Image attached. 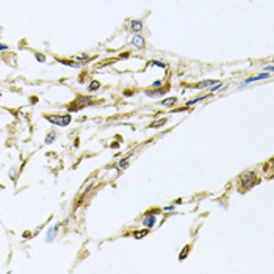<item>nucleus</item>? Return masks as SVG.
<instances>
[{
  "instance_id": "nucleus-1",
  "label": "nucleus",
  "mask_w": 274,
  "mask_h": 274,
  "mask_svg": "<svg viewBox=\"0 0 274 274\" xmlns=\"http://www.w3.org/2000/svg\"><path fill=\"white\" fill-rule=\"evenodd\" d=\"M44 118L49 122H52L54 126H58V127H68L72 121L71 115H68V113L66 115H46Z\"/></svg>"
},
{
  "instance_id": "nucleus-2",
  "label": "nucleus",
  "mask_w": 274,
  "mask_h": 274,
  "mask_svg": "<svg viewBox=\"0 0 274 274\" xmlns=\"http://www.w3.org/2000/svg\"><path fill=\"white\" fill-rule=\"evenodd\" d=\"M240 183H241V188L243 190H249V188H252V186L257 183V176H255V172L254 171H246L241 174V177H240Z\"/></svg>"
},
{
  "instance_id": "nucleus-3",
  "label": "nucleus",
  "mask_w": 274,
  "mask_h": 274,
  "mask_svg": "<svg viewBox=\"0 0 274 274\" xmlns=\"http://www.w3.org/2000/svg\"><path fill=\"white\" fill-rule=\"evenodd\" d=\"M132 44L135 46V47H138V49H144L146 47V41H144V38L140 35V33H135L133 36H132Z\"/></svg>"
},
{
  "instance_id": "nucleus-4",
  "label": "nucleus",
  "mask_w": 274,
  "mask_h": 274,
  "mask_svg": "<svg viewBox=\"0 0 274 274\" xmlns=\"http://www.w3.org/2000/svg\"><path fill=\"white\" fill-rule=\"evenodd\" d=\"M90 104H93L90 97H79L77 101L74 102V105H72L71 108H74V107H76V110H80L82 107H85V105H90Z\"/></svg>"
},
{
  "instance_id": "nucleus-5",
  "label": "nucleus",
  "mask_w": 274,
  "mask_h": 274,
  "mask_svg": "<svg viewBox=\"0 0 274 274\" xmlns=\"http://www.w3.org/2000/svg\"><path fill=\"white\" fill-rule=\"evenodd\" d=\"M60 226H61V224H55V226H54L52 229H49V230H47V235H46V240H47V241H54V240H55V236H57V233H58V230H60Z\"/></svg>"
},
{
  "instance_id": "nucleus-6",
  "label": "nucleus",
  "mask_w": 274,
  "mask_h": 274,
  "mask_svg": "<svg viewBox=\"0 0 274 274\" xmlns=\"http://www.w3.org/2000/svg\"><path fill=\"white\" fill-rule=\"evenodd\" d=\"M143 226L146 229H151L155 226V215H151V213H147V216L143 219Z\"/></svg>"
},
{
  "instance_id": "nucleus-7",
  "label": "nucleus",
  "mask_w": 274,
  "mask_h": 274,
  "mask_svg": "<svg viewBox=\"0 0 274 274\" xmlns=\"http://www.w3.org/2000/svg\"><path fill=\"white\" fill-rule=\"evenodd\" d=\"M271 77V74H258V76H255V77H249V79H246L244 80V83L243 85H247V83H252V82H258V80H265V79H269Z\"/></svg>"
},
{
  "instance_id": "nucleus-8",
  "label": "nucleus",
  "mask_w": 274,
  "mask_h": 274,
  "mask_svg": "<svg viewBox=\"0 0 274 274\" xmlns=\"http://www.w3.org/2000/svg\"><path fill=\"white\" fill-rule=\"evenodd\" d=\"M216 82L215 80H204V82H201V83H197L194 88L196 90H204V88H208V86H213Z\"/></svg>"
},
{
  "instance_id": "nucleus-9",
  "label": "nucleus",
  "mask_w": 274,
  "mask_h": 274,
  "mask_svg": "<svg viewBox=\"0 0 274 274\" xmlns=\"http://www.w3.org/2000/svg\"><path fill=\"white\" fill-rule=\"evenodd\" d=\"M130 27H132V30L135 32V33H140L141 30H143V22L141 21H132L130 22Z\"/></svg>"
},
{
  "instance_id": "nucleus-10",
  "label": "nucleus",
  "mask_w": 274,
  "mask_h": 274,
  "mask_svg": "<svg viewBox=\"0 0 274 274\" xmlns=\"http://www.w3.org/2000/svg\"><path fill=\"white\" fill-rule=\"evenodd\" d=\"M177 104V97H168L165 101H161V105L163 107H176Z\"/></svg>"
},
{
  "instance_id": "nucleus-11",
  "label": "nucleus",
  "mask_w": 274,
  "mask_h": 274,
  "mask_svg": "<svg viewBox=\"0 0 274 274\" xmlns=\"http://www.w3.org/2000/svg\"><path fill=\"white\" fill-rule=\"evenodd\" d=\"M207 97H210V94H205V96H202V97H196V99H193V101L186 102V105H185V107H193V105H196V104H199V102L205 101Z\"/></svg>"
},
{
  "instance_id": "nucleus-12",
  "label": "nucleus",
  "mask_w": 274,
  "mask_h": 274,
  "mask_svg": "<svg viewBox=\"0 0 274 274\" xmlns=\"http://www.w3.org/2000/svg\"><path fill=\"white\" fill-rule=\"evenodd\" d=\"M166 93H168V88H160V90H155V91H152V90L151 91H149V90L146 91L147 96H163Z\"/></svg>"
},
{
  "instance_id": "nucleus-13",
  "label": "nucleus",
  "mask_w": 274,
  "mask_h": 274,
  "mask_svg": "<svg viewBox=\"0 0 274 274\" xmlns=\"http://www.w3.org/2000/svg\"><path fill=\"white\" fill-rule=\"evenodd\" d=\"M99 88H101V82H99V80H93V82L88 85V91H90V93H94V91H97Z\"/></svg>"
},
{
  "instance_id": "nucleus-14",
  "label": "nucleus",
  "mask_w": 274,
  "mask_h": 274,
  "mask_svg": "<svg viewBox=\"0 0 274 274\" xmlns=\"http://www.w3.org/2000/svg\"><path fill=\"white\" fill-rule=\"evenodd\" d=\"M60 63L71 66V68H80L82 66V63H76V61H68V60H60Z\"/></svg>"
},
{
  "instance_id": "nucleus-15",
  "label": "nucleus",
  "mask_w": 274,
  "mask_h": 274,
  "mask_svg": "<svg viewBox=\"0 0 274 274\" xmlns=\"http://www.w3.org/2000/svg\"><path fill=\"white\" fill-rule=\"evenodd\" d=\"M165 124H166V119H165V118H161V119L152 122V124H151V127H152V129H160L161 126H165Z\"/></svg>"
},
{
  "instance_id": "nucleus-16",
  "label": "nucleus",
  "mask_w": 274,
  "mask_h": 274,
  "mask_svg": "<svg viewBox=\"0 0 274 274\" xmlns=\"http://www.w3.org/2000/svg\"><path fill=\"white\" fill-rule=\"evenodd\" d=\"M190 252V246H185L183 249H182V254L179 255V260H185V257H186V254Z\"/></svg>"
},
{
  "instance_id": "nucleus-17",
  "label": "nucleus",
  "mask_w": 274,
  "mask_h": 274,
  "mask_svg": "<svg viewBox=\"0 0 274 274\" xmlns=\"http://www.w3.org/2000/svg\"><path fill=\"white\" fill-rule=\"evenodd\" d=\"M149 233V229H144V230H140V232H135V238H141V236H146Z\"/></svg>"
},
{
  "instance_id": "nucleus-18",
  "label": "nucleus",
  "mask_w": 274,
  "mask_h": 274,
  "mask_svg": "<svg viewBox=\"0 0 274 274\" xmlns=\"http://www.w3.org/2000/svg\"><path fill=\"white\" fill-rule=\"evenodd\" d=\"M127 166H129V161H127V157H126V158H122L119 161V169H126Z\"/></svg>"
},
{
  "instance_id": "nucleus-19",
  "label": "nucleus",
  "mask_w": 274,
  "mask_h": 274,
  "mask_svg": "<svg viewBox=\"0 0 274 274\" xmlns=\"http://www.w3.org/2000/svg\"><path fill=\"white\" fill-rule=\"evenodd\" d=\"M221 88H222V83H221V82H216V83L210 88V91H211V93H215V91H218V90H221Z\"/></svg>"
},
{
  "instance_id": "nucleus-20",
  "label": "nucleus",
  "mask_w": 274,
  "mask_h": 274,
  "mask_svg": "<svg viewBox=\"0 0 274 274\" xmlns=\"http://www.w3.org/2000/svg\"><path fill=\"white\" fill-rule=\"evenodd\" d=\"M54 141H55V133H49L46 143H47V144H51V143H54Z\"/></svg>"
},
{
  "instance_id": "nucleus-21",
  "label": "nucleus",
  "mask_w": 274,
  "mask_h": 274,
  "mask_svg": "<svg viewBox=\"0 0 274 274\" xmlns=\"http://www.w3.org/2000/svg\"><path fill=\"white\" fill-rule=\"evenodd\" d=\"M35 57H36V60L40 61V63H44V61H46V57H44L43 54H36Z\"/></svg>"
},
{
  "instance_id": "nucleus-22",
  "label": "nucleus",
  "mask_w": 274,
  "mask_h": 274,
  "mask_svg": "<svg viewBox=\"0 0 274 274\" xmlns=\"http://www.w3.org/2000/svg\"><path fill=\"white\" fill-rule=\"evenodd\" d=\"M151 65H154V66H158V68H165V65L161 63V61H151Z\"/></svg>"
},
{
  "instance_id": "nucleus-23",
  "label": "nucleus",
  "mask_w": 274,
  "mask_h": 274,
  "mask_svg": "<svg viewBox=\"0 0 274 274\" xmlns=\"http://www.w3.org/2000/svg\"><path fill=\"white\" fill-rule=\"evenodd\" d=\"M83 60H88V55H85V54H83V55H79V57H77V61H83Z\"/></svg>"
},
{
  "instance_id": "nucleus-24",
  "label": "nucleus",
  "mask_w": 274,
  "mask_h": 274,
  "mask_svg": "<svg viewBox=\"0 0 274 274\" xmlns=\"http://www.w3.org/2000/svg\"><path fill=\"white\" fill-rule=\"evenodd\" d=\"M265 71H268L269 74L272 72V65H268V66H265Z\"/></svg>"
},
{
  "instance_id": "nucleus-25",
  "label": "nucleus",
  "mask_w": 274,
  "mask_h": 274,
  "mask_svg": "<svg viewBox=\"0 0 274 274\" xmlns=\"http://www.w3.org/2000/svg\"><path fill=\"white\" fill-rule=\"evenodd\" d=\"M161 85H163V83H161V82H154V88H158V86H161Z\"/></svg>"
},
{
  "instance_id": "nucleus-26",
  "label": "nucleus",
  "mask_w": 274,
  "mask_h": 274,
  "mask_svg": "<svg viewBox=\"0 0 274 274\" xmlns=\"http://www.w3.org/2000/svg\"><path fill=\"white\" fill-rule=\"evenodd\" d=\"M163 210H165V211H171V210H174V205H168V207H165Z\"/></svg>"
},
{
  "instance_id": "nucleus-27",
  "label": "nucleus",
  "mask_w": 274,
  "mask_h": 274,
  "mask_svg": "<svg viewBox=\"0 0 274 274\" xmlns=\"http://www.w3.org/2000/svg\"><path fill=\"white\" fill-rule=\"evenodd\" d=\"M7 49H8L7 44H0V51H7Z\"/></svg>"
}]
</instances>
